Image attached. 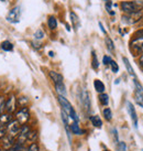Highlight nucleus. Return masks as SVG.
<instances>
[{
    "label": "nucleus",
    "instance_id": "36",
    "mask_svg": "<svg viewBox=\"0 0 143 151\" xmlns=\"http://www.w3.org/2000/svg\"><path fill=\"white\" fill-rule=\"evenodd\" d=\"M102 62H104V64L105 65H108V64H110V62H111V59H110L109 56H104V59H102Z\"/></svg>",
    "mask_w": 143,
    "mask_h": 151
},
{
    "label": "nucleus",
    "instance_id": "11",
    "mask_svg": "<svg viewBox=\"0 0 143 151\" xmlns=\"http://www.w3.org/2000/svg\"><path fill=\"white\" fill-rule=\"evenodd\" d=\"M82 101H83L85 109L87 111H89V109H90V98H89V94L86 89H83V92H82Z\"/></svg>",
    "mask_w": 143,
    "mask_h": 151
},
{
    "label": "nucleus",
    "instance_id": "7",
    "mask_svg": "<svg viewBox=\"0 0 143 151\" xmlns=\"http://www.w3.org/2000/svg\"><path fill=\"white\" fill-rule=\"evenodd\" d=\"M142 17L141 12L138 13H126L122 17V21L128 23V24H133V23H139L140 19Z\"/></svg>",
    "mask_w": 143,
    "mask_h": 151
},
{
    "label": "nucleus",
    "instance_id": "1",
    "mask_svg": "<svg viewBox=\"0 0 143 151\" xmlns=\"http://www.w3.org/2000/svg\"><path fill=\"white\" fill-rule=\"evenodd\" d=\"M59 104H61V106H62V110H64L65 113L68 115V117H71L74 122H78V117H77V115H76L75 110H74V108H73V106H72V104L69 103V101L65 98V96H61V95H59Z\"/></svg>",
    "mask_w": 143,
    "mask_h": 151
},
{
    "label": "nucleus",
    "instance_id": "16",
    "mask_svg": "<svg viewBox=\"0 0 143 151\" xmlns=\"http://www.w3.org/2000/svg\"><path fill=\"white\" fill-rule=\"evenodd\" d=\"M55 88H56V92L59 93V95H61V96H65L66 95V87H65L64 83L63 84L55 85Z\"/></svg>",
    "mask_w": 143,
    "mask_h": 151
},
{
    "label": "nucleus",
    "instance_id": "42",
    "mask_svg": "<svg viewBox=\"0 0 143 151\" xmlns=\"http://www.w3.org/2000/svg\"><path fill=\"white\" fill-rule=\"evenodd\" d=\"M140 25H143V16L141 17V19H140Z\"/></svg>",
    "mask_w": 143,
    "mask_h": 151
},
{
    "label": "nucleus",
    "instance_id": "27",
    "mask_svg": "<svg viewBox=\"0 0 143 151\" xmlns=\"http://www.w3.org/2000/svg\"><path fill=\"white\" fill-rule=\"evenodd\" d=\"M6 99H4V96L0 97V115H2V114L6 111Z\"/></svg>",
    "mask_w": 143,
    "mask_h": 151
},
{
    "label": "nucleus",
    "instance_id": "32",
    "mask_svg": "<svg viewBox=\"0 0 143 151\" xmlns=\"http://www.w3.org/2000/svg\"><path fill=\"white\" fill-rule=\"evenodd\" d=\"M110 67H111V70H112V72H114V73H117V72L119 71L118 64L116 63L114 61H112V60H111V62H110Z\"/></svg>",
    "mask_w": 143,
    "mask_h": 151
},
{
    "label": "nucleus",
    "instance_id": "2",
    "mask_svg": "<svg viewBox=\"0 0 143 151\" xmlns=\"http://www.w3.org/2000/svg\"><path fill=\"white\" fill-rule=\"evenodd\" d=\"M121 10L126 13H138L142 10V4L135 1H123L121 2Z\"/></svg>",
    "mask_w": 143,
    "mask_h": 151
},
{
    "label": "nucleus",
    "instance_id": "9",
    "mask_svg": "<svg viewBox=\"0 0 143 151\" xmlns=\"http://www.w3.org/2000/svg\"><path fill=\"white\" fill-rule=\"evenodd\" d=\"M127 107H128V111H129V115L131 117V120L133 122V126H134V128H138V115H137L135 108L130 101L127 103Z\"/></svg>",
    "mask_w": 143,
    "mask_h": 151
},
{
    "label": "nucleus",
    "instance_id": "38",
    "mask_svg": "<svg viewBox=\"0 0 143 151\" xmlns=\"http://www.w3.org/2000/svg\"><path fill=\"white\" fill-rule=\"evenodd\" d=\"M112 134H114V141H118V132H117V129H112Z\"/></svg>",
    "mask_w": 143,
    "mask_h": 151
},
{
    "label": "nucleus",
    "instance_id": "26",
    "mask_svg": "<svg viewBox=\"0 0 143 151\" xmlns=\"http://www.w3.org/2000/svg\"><path fill=\"white\" fill-rule=\"evenodd\" d=\"M92 56H93V60H92V66H93L94 70H97L98 68V66H99V63H98V59H97V55L95 52H93L92 53Z\"/></svg>",
    "mask_w": 143,
    "mask_h": 151
},
{
    "label": "nucleus",
    "instance_id": "43",
    "mask_svg": "<svg viewBox=\"0 0 143 151\" xmlns=\"http://www.w3.org/2000/svg\"><path fill=\"white\" fill-rule=\"evenodd\" d=\"M107 1H109V0H107Z\"/></svg>",
    "mask_w": 143,
    "mask_h": 151
},
{
    "label": "nucleus",
    "instance_id": "15",
    "mask_svg": "<svg viewBox=\"0 0 143 151\" xmlns=\"http://www.w3.org/2000/svg\"><path fill=\"white\" fill-rule=\"evenodd\" d=\"M11 122V117L9 114H2L0 115V124L4 126V125H8L9 122Z\"/></svg>",
    "mask_w": 143,
    "mask_h": 151
},
{
    "label": "nucleus",
    "instance_id": "44",
    "mask_svg": "<svg viewBox=\"0 0 143 151\" xmlns=\"http://www.w3.org/2000/svg\"><path fill=\"white\" fill-rule=\"evenodd\" d=\"M105 151H107V150H105Z\"/></svg>",
    "mask_w": 143,
    "mask_h": 151
},
{
    "label": "nucleus",
    "instance_id": "35",
    "mask_svg": "<svg viewBox=\"0 0 143 151\" xmlns=\"http://www.w3.org/2000/svg\"><path fill=\"white\" fill-rule=\"evenodd\" d=\"M19 103L21 104L22 107H25L24 104L28 103V99H26V97H20V99H19Z\"/></svg>",
    "mask_w": 143,
    "mask_h": 151
},
{
    "label": "nucleus",
    "instance_id": "18",
    "mask_svg": "<svg viewBox=\"0 0 143 151\" xmlns=\"http://www.w3.org/2000/svg\"><path fill=\"white\" fill-rule=\"evenodd\" d=\"M71 20H72V22H73L74 28H75V29H78V27H79V19L76 16V13H74L73 11L71 12Z\"/></svg>",
    "mask_w": 143,
    "mask_h": 151
},
{
    "label": "nucleus",
    "instance_id": "24",
    "mask_svg": "<svg viewBox=\"0 0 143 151\" xmlns=\"http://www.w3.org/2000/svg\"><path fill=\"white\" fill-rule=\"evenodd\" d=\"M102 114H104V117H105V119L107 122H110V120L112 119V111H111L110 108H105L104 111H102Z\"/></svg>",
    "mask_w": 143,
    "mask_h": 151
},
{
    "label": "nucleus",
    "instance_id": "25",
    "mask_svg": "<svg viewBox=\"0 0 143 151\" xmlns=\"http://www.w3.org/2000/svg\"><path fill=\"white\" fill-rule=\"evenodd\" d=\"M106 44H107V49L110 51V52H114V42H112V40L110 38H106Z\"/></svg>",
    "mask_w": 143,
    "mask_h": 151
},
{
    "label": "nucleus",
    "instance_id": "23",
    "mask_svg": "<svg viewBox=\"0 0 143 151\" xmlns=\"http://www.w3.org/2000/svg\"><path fill=\"white\" fill-rule=\"evenodd\" d=\"M99 101L101 103V105L107 106L108 105V103H109V97H108V95L105 94V93L100 94V95H99Z\"/></svg>",
    "mask_w": 143,
    "mask_h": 151
},
{
    "label": "nucleus",
    "instance_id": "19",
    "mask_svg": "<svg viewBox=\"0 0 143 151\" xmlns=\"http://www.w3.org/2000/svg\"><path fill=\"white\" fill-rule=\"evenodd\" d=\"M123 63H124V65H126L127 70H128V72H129V74H130V75H132L133 77H135L134 71H133L132 66L130 65V62H129V60L127 59V58H123Z\"/></svg>",
    "mask_w": 143,
    "mask_h": 151
},
{
    "label": "nucleus",
    "instance_id": "33",
    "mask_svg": "<svg viewBox=\"0 0 143 151\" xmlns=\"http://www.w3.org/2000/svg\"><path fill=\"white\" fill-rule=\"evenodd\" d=\"M7 128L4 126H0V139H2L4 136H7Z\"/></svg>",
    "mask_w": 143,
    "mask_h": 151
},
{
    "label": "nucleus",
    "instance_id": "31",
    "mask_svg": "<svg viewBox=\"0 0 143 151\" xmlns=\"http://www.w3.org/2000/svg\"><path fill=\"white\" fill-rule=\"evenodd\" d=\"M26 151H39V145L36 142H32Z\"/></svg>",
    "mask_w": 143,
    "mask_h": 151
},
{
    "label": "nucleus",
    "instance_id": "39",
    "mask_svg": "<svg viewBox=\"0 0 143 151\" xmlns=\"http://www.w3.org/2000/svg\"><path fill=\"white\" fill-rule=\"evenodd\" d=\"M138 35H139V37H143V28L138 30V31L135 32V37H138Z\"/></svg>",
    "mask_w": 143,
    "mask_h": 151
},
{
    "label": "nucleus",
    "instance_id": "28",
    "mask_svg": "<svg viewBox=\"0 0 143 151\" xmlns=\"http://www.w3.org/2000/svg\"><path fill=\"white\" fill-rule=\"evenodd\" d=\"M38 137V134H36V131H30V134H28V139H26V141H29V142H34V140L36 139Z\"/></svg>",
    "mask_w": 143,
    "mask_h": 151
},
{
    "label": "nucleus",
    "instance_id": "21",
    "mask_svg": "<svg viewBox=\"0 0 143 151\" xmlns=\"http://www.w3.org/2000/svg\"><path fill=\"white\" fill-rule=\"evenodd\" d=\"M1 49L4 51H7V52H9V51H12L13 50V45L11 42H9V41H4V42L1 43Z\"/></svg>",
    "mask_w": 143,
    "mask_h": 151
},
{
    "label": "nucleus",
    "instance_id": "20",
    "mask_svg": "<svg viewBox=\"0 0 143 151\" xmlns=\"http://www.w3.org/2000/svg\"><path fill=\"white\" fill-rule=\"evenodd\" d=\"M134 97H135V101H137V104H138L140 107H142L143 108V95L142 94H141L140 92H138V91H135Z\"/></svg>",
    "mask_w": 143,
    "mask_h": 151
},
{
    "label": "nucleus",
    "instance_id": "17",
    "mask_svg": "<svg viewBox=\"0 0 143 151\" xmlns=\"http://www.w3.org/2000/svg\"><path fill=\"white\" fill-rule=\"evenodd\" d=\"M69 128H71L72 132L75 134H82V130H80L79 126H78V122H74L73 124H72L71 126H69Z\"/></svg>",
    "mask_w": 143,
    "mask_h": 151
},
{
    "label": "nucleus",
    "instance_id": "37",
    "mask_svg": "<svg viewBox=\"0 0 143 151\" xmlns=\"http://www.w3.org/2000/svg\"><path fill=\"white\" fill-rule=\"evenodd\" d=\"M110 6H111V2H110V1H108V2H107V4H106V8H107V10H108V12H110L111 14H114V12L111 11V7H110Z\"/></svg>",
    "mask_w": 143,
    "mask_h": 151
},
{
    "label": "nucleus",
    "instance_id": "13",
    "mask_svg": "<svg viewBox=\"0 0 143 151\" xmlns=\"http://www.w3.org/2000/svg\"><path fill=\"white\" fill-rule=\"evenodd\" d=\"M94 86H95V89H96L98 93H100V94H102V93L105 92V84L101 82V81L99 80H95L94 81Z\"/></svg>",
    "mask_w": 143,
    "mask_h": 151
},
{
    "label": "nucleus",
    "instance_id": "6",
    "mask_svg": "<svg viewBox=\"0 0 143 151\" xmlns=\"http://www.w3.org/2000/svg\"><path fill=\"white\" fill-rule=\"evenodd\" d=\"M20 16H21V10H20V7L17 6L9 11L8 16H7V20L9 22H12V23H18L20 21Z\"/></svg>",
    "mask_w": 143,
    "mask_h": 151
},
{
    "label": "nucleus",
    "instance_id": "5",
    "mask_svg": "<svg viewBox=\"0 0 143 151\" xmlns=\"http://www.w3.org/2000/svg\"><path fill=\"white\" fill-rule=\"evenodd\" d=\"M21 125L19 124V122L14 119V120H11V122H9L8 125H7V132H8V136L10 137H17L19 132H20V130H21Z\"/></svg>",
    "mask_w": 143,
    "mask_h": 151
},
{
    "label": "nucleus",
    "instance_id": "40",
    "mask_svg": "<svg viewBox=\"0 0 143 151\" xmlns=\"http://www.w3.org/2000/svg\"><path fill=\"white\" fill-rule=\"evenodd\" d=\"M139 63H140V66L143 68V54L140 55V58H139Z\"/></svg>",
    "mask_w": 143,
    "mask_h": 151
},
{
    "label": "nucleus",
    "instance_id": "8",
    "mask_svg": "<svg viewBox=\"0 0 143 151\" xmlns=\"http://www.w3.org/2000/svg\"><path fill=\"white\" fill-rule=\"evenodd\" d=\"M16 106H17V101H16V97L11 95L8 98V101H6V111L7 114H12L16 110Z\"/></svg>",
    "mask_w": 143,
    "mask_h": 151
},
{
    "label": "nucleus",
    "instance_id": "12",
    "mask_svg": "<svg viewBox=\"0 0 143 151\" xmlns=\"http://www.w3.org/2000/svg\"><path fill=\"white\" fill-rule=\"evenodd\" d=\"M50 77L52 78V81L54 82L55 85L63 84V76L61 75V74H59V73H56V72H54V71H51Z\"/></svg>",
    "mask_w": 143,
    "mask_h": 151
},
{
    "label": "nucleus",
    "instance_id": "22",
    "mask_svg": "<svg viewBox=\"0 0 143 151\" xmlns=\"http://www.w3.org/2000/svg\"><path fill=\"white\" fill-rule=\"evenodd\" d=\"M47 24H49V28L51 30H55L57 28V21L54 17H50L49 18V21H47Z\"/></svg>",
    "mask_w": 143,
    "mask_h": 151
},
{
    "label": "nucleus",
    "instance_id": "34",
    "mask_svg": "<svg viewBox=\"0 0 143 151\" xmlns=\"http://www.w3.org/2000/svg\"><path fill=\"white\" fill-rule=\"evenodd\" d=\"M12 150L13 151H26L22 145H14V147L12 148Z\"/></svg>",
    "mask_w": 143,
    "mask_h": 151
},
{
    "label": "nucleus",
    "instance_id": "30",
    "mask_svg": "<svg viewBox=\"0 0 143 151\" xmlns=\"http://www.w3.org/2000/svg\"><path fill=\"white\" fill-rule=\"evenodd\" d=\"M34 38L36 39V40H41V39L44 38V32H43L41 29H39L35 33H34Z\"/></svg>",
    "mask_w": 143,
    "mask_h": 151
},
{
    "label": "nucleus",
    "instance_id": "41",
    "mask_svg": "<svg viewBox=\"0 0 143 151\" xmlns=\"http://www.w3.org/2000/svg\"><path fill=\"white\" fill-rule=\"evenodd\" d=\"M99 27H100L101 31H102V32H104V33H106V30H105V28H104V27H102V23H101V22H99Z\"/></svg>",
    "mask_w": 143,
    "mask_h": 151
},
{
    "label": "nucleus",
    "instance_id": "29",
    "mask_svg": "<svg viewBox=\"0 0 143 151\" xmlns=\"http://www.w3.org/2000/svg\"><path fill=\"white\" fill-rule=\"evenodd\" d=\"M117 151H128L126 142H123V141H119L118 145H117Z\"/></svg>",
    "mask_w": 143,
    "mask_h": 151
},
{
    "label": "nucleus",
    "instance_id": "14",
    "mask_svg": "<svg viewBox=\"0 0 143 151\" xmlns=\"http://www.w3.org/2000/svg\"><path fill=\"white\" fill-rule=\"evenodd\" d=\"M90 122H92V124L96 128H101V126H102V122H101L99 116H92L90 117Z\"/></svg>",
    "mask_w": 143,
    "mask_h": 151
},
{
    "label": "nucleus",
    "instance_id": "3",
    "mask_svg": "<svg viewBox=\"0 0 143 151\" xmlns=\"http://www.w3.org/2000/svg\"><path fill=\"white\" fill-rule=\"evenodd\" d=\"M130 50L133 55L143 54V37H135L130 42Z\"/></svg>",
    "mask_w": 143,
    "mask_h": 151
},
{
    "label": "nucleus",
    "instance_id": "4",
    "mask_svg": "<svg viewBox=\"0 0 143 151\" xmlns=\"http://www.w3.org/2000/svg\"><path fill=\"white\" fill-rule=\"evenodd\" d=\"M30 119V111L28 107H22L19 111H17L16 114V120H17L21 126L25 125L28 120Z\"/></svg>",
    "mask_w": 143,
    "mask_h": 151
},
{
    "label": "nucleus",
    "instance_id": "10",
    "mask_svg": "<svg viewBox=\"0 0 143 151\" xmlns=\"http://www.w3.org/2000/svg\"><path fill=\"white\" fill-rule=\"evenodd\" d=\"M2 148H4V150H10V149H12L14 147V138L12 137H10V136H4V138H2Z\"/></svg>",
    "mask_w": 143,
    "mask_h": 151
}]
</instances>
